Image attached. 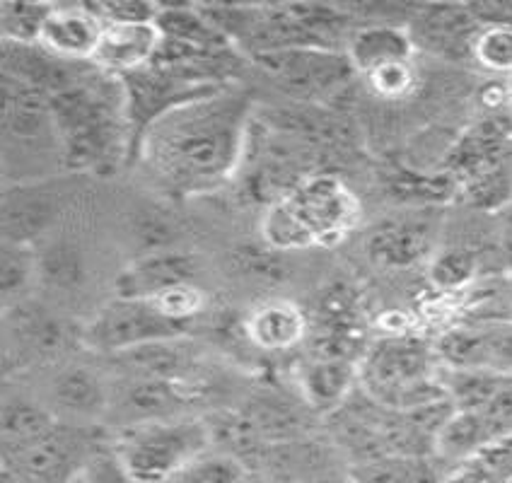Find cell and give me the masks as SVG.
<instances>
[{
	"mask_svg": "<svg viewBox=\"0 0 512 483\" xmlns=\"http://www.w3.org/2000/svg\"><path fill=\"white\" fill-rule=\"evenodd\" d=\"M37 276L39 254L34 252L32 244L3 240V252H0V290H3V300H13V305H17V298L25 293Z\"/></svg>",
	"mask_w": 512,
	"mask_h": 483,
	"instance_id": "4dcf8cb0",
	"label": "cell"
},
{
	"mask_svg": "<svg viewBox=\"0 0 512 483\" xmlns=\"http://www.w3.org/2000/svg\"><path fill=\"white\" fill-rule=\"evenodd\" d=\"M261 235H264L266 247H271L273 252H302V249L314 247L298 215L285 199L266 206L264 218H261Z\"/></svg>",
	"mask_w": 512,
	"mask_h": 483,
	"instance_id": "f1b7e54d",
	"label": "cell"
},
{
	"mask_svg": "<svg viewBox=\"0 0 512 483\" xmlns=\"http://www.w3.org/2000/svg\"><path fill=\"white\" fill-rule=\"evenodd\" d=\"M51 116L63 167L112 174L131 160V128L121 80L95 66L83 83L51 97Z\"/></svg>",
	"mask_w": 512,
	"mask_h": 483,
	"instance_id": "7a4b0ae2",
	"label": "cell"
},
{
	"mask_svg": "<svg viewBox=\"0 0 512 483\" xmlns=\"http://www.w3.org/2000/svg\"><path fill=\"white\" fill-rule=\"evenodd\" d=\"M85 483H136L114 445L97 442L80 467Z\"/></svg>",
	"mask_w": 512,
	"mask_h": 483,
	"instance_id": "e575fe53",
	"label": "cell"
},
{
	"mask_svg": "<svg viewBox=\"0 0 512 483\" xmlns=\"http://www.w3.org/2000/svg\"><path fill=\"white\" fill-rule=\"evenodd\" d=\"M360 389L394 411H413L447 399L435 346L406 334L384 336L368 346L360 358Z\"/></svg>",
	"mask_w": 512,
	"mask_h": 483,
	"instance_id": "3957f363",
	"label": "cell"
},
{
	"mask_svg": "<svg viewBox=\"0 0 512 483\" xmlns=\"http://www.w3.org/2000/svg\"><path fill=\"white\" fill-rule=\"evenodd\" d=\"M283 199L298 215L314 247L341 242L360 220L358 196L334 172L307 174Z\"/></svg>",
	"mask_w": 512,
	"mask_h": 483,
	"instance_id": "52a82bcc",
	"label": "cell"
},
{
	"mask_svg": "<svg viewBox=\"0 0 512 483\" xmlns=\"http://www.w3.org/2000/svg\"><path fill=\"white\" fill-rule=\"evenodd\" d=\"M433 228L421 218H392L368 237V254L384 269H409L430 252Z\"/></svg>",
	"mask_w": 512,
	"mask_h": 483,
	"instance_id": "2e32d148",
	"label": "cell"
},
{
	"mask_svg": "<svg viewBox=\"0 0 512 483\" xmlns=\"http://www.w3.org/2000/svg\"><path fill=\"white\" fill-rule=\"evenodd\" d=\"M155 25L162 39L196 49H228L232 46L203 15L201 5H160Z\"/></svg>",
	"mask_w": 512,
	"mask_h": 483,
	"instance_id": "cb8c5ba5",
	"label": "cell"
},
{
	"mask_svg": "<svg viewBox=\"0 0 512 483\" xmlns=\"http://www.w3.org/2000/svg\"><path fill=\"white\" fill-rule=\"evenodd\" d=\"M66 483H85V479H83V474H80V471H78V474L71 476V479H68Z\"/></svg>",
	"mask_w": 512,
	"mask_h": 483,
	"instance_id": "60d3db41",
	"label": "cell"
},
{
	"mask_svg": "<svg viewBox=\"0 0 512 483\" xmlns=\"http://www.w3.org/2000/svg\"><path fill=\"white\" fill-rule=\"evenodd\" d=\"M131 380H184L191 356L182 348V339L157 341L148 346L114 356Z\"/></svg>",
	"mask_w": 512,
	"mask_h": 483,
	"instance_id": "7402d4cb",
	"label": "cell"
},
{
	"mask_svg": "<svg viewBox=\"0 0 512 483\" xmlns=\"http://www.w3.org/2000/svg\"><path fill=\"white\" fill-rule=\"evenodd\" d=\"M416 51L450 63H471V44L481 22L471 5H416L409 17Z\"/></svg>",
	"mask_w": 512,
	"mask_h": 483,
	"instance_id": "ba28073f",
	"label": "cell"
},
{
	"mask_svg": "<svg viewBox=\"0 0 512 483\" xmlns=\"http://www.w3.org/2000/svg\"><path fill=\"white\" fill-rule=\"evenodd\" d=\"M3 136L5 143L20 145H32L44 136L56 138L51 97L39 87L3 75Z\"/></svg>",
	"mask_w": 512,
	"mask_h": 483,
	"instance_id": "4fadbf2b",
	"label": "cell"
},
{
	"mask_svg": "<svg viewBox=\"0 0 512 483\" xmlns=\"http://www.w3.org/2000/svg\"><path fill=\"white\" fill-rule=\"evenodd\" d=\"M162 34L155 22L141 25H104L100 46H97L95 63L102 73L114 78L145 71L153 66L157 51H160Z\"/></svg>",
	"mask_w": 512,
	"mask_h": 483,
	"instance_id": "7c38bea8",
	"label": "cell"
},
{
	"mask_svg": "<svg viewBox=\"0 0 512 483\" xmlns=\"http://www.w3.org/2000/svg\"><path fill=\"white\" fill-rule=\"evenodd\" d=\"M56 218V196L34 184H20L3 199V240L32 244Z\"/></svg>",
	"mask_w": 512,
	"mask_h": 483,
	"instance_id": "d6986e66",
	"label": "cell"
},
{
	"mask_svg": "<svg viewBox=\"0 0 512 483\" xmlns=\"http://www.w3.org/2000/svg\"><path fill=\"white\" fill-rule=\"evenodd\" d=\"M157 307L167 314V317L174 319L179 324H189L196 319V314L203 312L206 307V295L196 288V283L182 285V288H174L170 293L155 298Z\"/></svg>",
	"mask_w": 512,
	"mask_h": 483,
	"instance_id": "8d00e7d4",
	"label": "cell"
},
{
	"mask_svg": "<svg viewBox=\"0 0 512 483\" xmlns=\"http://www.w3.org/2000/svg\"><path fill=\"white\" fill-rule=\"evenodd\" d=\"M39 276L58 290H73L85 281V261L78 247L56 242L39 254Z\"/></svg>",
	"mask_w": 512,
	"mask_h": 483,
	"instance_id": "1f68e13d",
	"label": "cell"
},
{
	"mask_svg": "<svg viewBox=\"0 0 512 483\" xmlns=\"http://www.w3.org/2000/svg\"><path fill=\"white\" fill-rule=\"evenodd\" d=\"M104 25L90 3H54L42 34V49L68 63H92Z\"/></svg>",
	"mask_w": 512,
	"mask_h": 483,
	"instance_id": "8fae6325",
	"label": "cell"
},
{
	"mask_svg": "<svg viewBox=\"0 0 512 483\" xmlns=\"http://www.w3.org/2000/svg\"><path fill=\"white\" fill-rule=\"evenodd\" d=\"M430 283L442 293H457L469 288L479 276V254L469 247L440 249L430 261Z\"/></svg>",
	"mask_w": 512,
	"mask_h": 483,
	"instance_id": "f546056e",
	"label": "cell"
},
{
	"mask_svg": "<svg viewBox=\"0 0 512 483\" xmlns=\"http://www.w3.org/2000/svg\"><path fill=\"white\" fill-rule=\"evenodd\" d=\"M445 368H484L512 375V322H464L435 343Z\"/></svg>",
	"mask_w": 512,
	"mask_h": 483,
	"instance_id": "9c48e42d",
	"label": "cell"
},
{
	"mask_svg": "<svg viewBox=\"0 0 512 483\" xmlns=\"http://www.w3.org/2000/svg\"><path fill=\"white\" fill-rule=\"evenodd\" d=\"M249 61L293 104H324L356 78L346 51L334 49L298 46L256 54Z\"/></svg>",
	"mask_w": 512,
	"mask_h": 483,
	"instance_id": "5b68a950",
	"label": "cell"
},
{
	"mask_svg": "<svg viewBox=\"0 0 512 483\" xmlns=\"http://www.w3.org/2000/svg\"><path fill=\"white\" fill-rule=\"evenodd\" d=\"M211 426L201 418H167L128 426L114 442L136 483H167L211 452Z\"/></svg>",
	"mask_w": 512,
	"mask_h": 483,
	"instance_id": "277c9868",
	"label": "cell"
},
{
	"mask_svg": "<svg viewBox=\"0 0 512 483\" xmlns=\"http://www.w3.org/2000/svg\"><path fill=\"white\" fill-rule=\"evenodd\" d=\"M418 78H421V75H418L416 61H401L392 63V66L377 68V71L365 75L363 80L372 97L394 104L416 95Z\"/></svg>",
	"mask_w": 512,
	"mask_h": 483,
	"instance_id": "d6a6232c",
	"label": "cell"
},
{
	"mask_svg": "<svg viewBox=\"0 0 512 483\" xmlns=\"http://www.w3.org/2000/svg\"><path fill=\"white\" fill-rule=\"evenodd\" d=\"M51 401L58 411L73 418H97L102 411H107L109 404L100 375L83 365L58 372L51 382Z\"/></svg>",
	"mask_w": 512,
	"mask_h": 483,
	"instance_id": "44dd1931",
	"label": "cell"
},
{
	"mask_svg": "<svg viewBox=\"0 0 512 483\" xmlns=\"http://www.w3.org/2000/svg\"><path fill=\"white\" fill-rule=\"evenodd\" d=\"M102 25H141V22H155V3H141V0H109V3H90Z\"/></svg>",
	"mask_w": 512,
	"mask_h": 483,
	"instance_id": "d590c367",
	"label": "cell"
},
{
	"mask_svg": "<svg viewBox=\"0 0 512 483\" xmlns=\"http://www.w3.org/2000/svg\"><path fill=\"white\" fill-rule=\"evenodd\" d=\"M440 483H512V435L447 467Z\"/></svg>",
	"mask_w": 512,
	"mask_h": 483,
	"instance_id": "d4e9b609",
	"label": "cell"
},
{
	"mask_svg": "<svg viewBox=\"0 0 512 483\" xmlns=\"http://www.w3.org/2000/svg\"><path fill=\"white\" fill-rule=\"evenodd\" d=\"M54 3L0 5V39L13 46H39Z\"/></svg>",
	"mask_w": 512,
	"mask_h": 483,
	"instance_id": "83f0119b",
	"label": "cell"
},
{
	"mask_svg": "<svg viewBox=\"0 0 512 483\" xmlns=\"http://www.w3.org/2000/svg\"><path fill=\"white\" fill-rule=\"evenodd\" d=\"M435 457L389 455L353 467V481L358 483H440L442 469L435 467Z\"/></svg>",
	"mask_w": 512,
	"mask_h": 483,
	"instance_id": "484cf974",
	"label": "cell"
},
{
	"mask_svg": "<svg viewBox=\"0 0 512 483\" xmlns=\"http://www.w3.org/2000/svg\"><path fill=\"white\" fill-rule=\"evenodd\" d=\"M508 114H510V119H512V92H510V107H508Z\"/></svg>",
	"mask_w": 512,
	"mask_h": 483,
	"instance_id": "b9f144b4",
	"label": "cell"
},
{
	"mask_svg": "<svg viewBox=\"0 0 512 483\" xmlns=\"http://www.w3.org/2000/svg\"><path fill=\"white\" fill-rule=\"evenodd\" d=\"M310 324L305 312L290 300H266L256 305L244 319V334L256 348L269 353H285L305 341Z\"/></svg>",
	"mask_w": 512,
	"mask_h": 483,
	"instance_id": "e0dca14e",
	"label": "cell"
},
{
	"mask_svg": "<svg viewBox=\"0 0 512 483\" xmlns=\"http://www.w3.org/2000/svg\"><path fill=\"white\" fill-rule=\"evenodd\" d=\"M191 401L194 392L186 389L184 380H131L119 399V411L131 426H138L179 418Z\"/></svg>",
	"mask_w": 512,
	"mask_h": 483,
	"instance_id": "ac0fdd59",
	"label": "cell"
},
{
	"mask_svg": "<svg viewBox=\"0 0 512 483\" xmlns=\"http://www.w3.org/2000/svg\"><path fill=\"white\" fill-rule=\"evenodd\" d=\"M254 107V92L240 85L179 104L143 133L133 160L172 196L211 194L242 167Z\"/></svg>",
	"mask_w": 512,
	"mask_h": 483,
	"instance_id": "6da1fadb",
	"label": "cell"
},
{
	"mask_svg": "<svg viewBox=\"0 0 512 483\" xmlns=\"http://www.w3.org/2000/svg\"><path fill=\"white\" fill-rule=\"evenodd\" d=\"M8 334L13 336L17 351L34 358L54 356L66 343V327L56 314L46 312L39 305H22V302L8 310Z\"/></svg>",
	"mask_w": 512,
	"mask_h": 483,
	"instance_id": "ffe728a7",
	"label": "cell"
},
{
	"mask_svg": "<svg viewBox=\"0 0 512 483\" xmlns=\"http://www.w3.org/2000/svg\"><path fill=\"white\" fill-rule=\"evenodd\" d=\"M237 269L249 273L254 278H276L281 276V264H278V252H273L271 247H247L240 249L235 254Z\"/></svg>",
	"mask_w": 512,
	"mask_h": 483,
	"instance_id": "74e56055",
	"label": "cell"
},
{
	"mask_svg": "<svg viewBox=\"0 0 512 483\" xmlns=\"http://www.w3.org/2000/svg\"><path fill=\"white\" fill-rule=\"evenodd\" d=\"M351 483H358V481H351Z\"/></svg>",
	"mask_w": 512,
	"mask_h": 483,
	"instance_id": "7bdbcfd3",
	"label": "cell"
},
{
	"mask_svg": "<svg viewBox=\"0 0 512 483\" xmlns=\"http://www.w3.org/2000/svg\"><path fill=\"white\" fill-rule=\"evenodd\" d=\"M498 247H500V254H503L505 264H508V271H512V206L505 211L503 225H500Z\"/></svg>",
	"mask_w": 512,
	"mask_h": 483,
	"instance_id": "f35d334b",
	"label": "cell"
},
{
	"mask_svg": "<svg viewBox=\"0 0 512 483\" xmlns=\"http://www.w3.org/2000/svg\"><path fill=\"white\" fill-rule=\"evenodd\" d=\"M58 426L56 413L29 397H8L3 401V455H17L39 442Z\"/></svg>",
	"mask_w": 512,
	"mask_h": 483,
	"instance_id": "603a6c76",
	"label": "cell"
},
{
	"mask_svg": "<svg viewBox=\"0 0 512 483\" xmlns=\"http://www.w3.org/2000/svg\"><path fill=\"white\" fill-rule=\"evenodd\" d=\"M244 476H247V469L240 459L211 450L167 483H244Z\"/></svg>",
	"mask_w": 512,
	"mask_h": 483,
	"instance_id": "836d02e7",
	"label": "cell"
},
{
	"mask_svg": "<svg viewBox=\"0 0 512 483\" xmlns=\"http://www.w3.org/2000/svg\"><path fill=\"white\" fill-rule=\"evenodd\" d=\"M0 483H25V479L20 476V471H17L13 464L5 462L3 459V471H0Z\"/></svg>",
	"mask_w": 512,
	"mask_h": 483,
	"instance_id": "ab89813d",
	"label": "cell"
},
{
	"mask_svg": "<svg viewBox=\"0 0 512 483\" xmlns=\"http://www.w3.org/2000/svg\"><path fill=\"white\" fill-rule=\"evenodd\" d=\"M471 63L488 78H512V22L484 25L471 44Z\"/></svg>",
	"mask_w": 512,
	"mask_h": 483,
	"instance_id": "4316f807",
	"label": "cell"
},
{
	"mask_svg": "<svg viewBox=\"0 0 512 483\" xmlns=\"http://www.w3.org/2000/svg\"><path fill=\"white\" fill-rule=\"evenodd\" d=\"M360 387V363L341 358H314L300 372V392L307 409L331 416Z\"/></svg>",
	"mask_w": 512,
	"mask_h": 483,
	"instance_id": "5bb4252c",
	"label": "cell"
},
{
	"mask_svg": "<svg viewBox=\"0 0 512 483\" xmlns=\"http://www.w3.org/2000/svg\"><path fill=\"white\" fill-rule=\"evenodd\" d=\"M413 44L406 25H360L346 44V56L360 78L392 63L416 61Z\"/></svg>",
	"mask_w": 512,
	"mask_h": 483,
	"instance_id": "9a60e30c",
	"label": "cell"
},
{
	"mask_svg": "<svg viewBox=\"0 0 512 483\" xmlns=\"http://www.w3.org/2000/svg\"><path fill=\"white\" fill-rule=\"evenodd\" d=\"M186 331L189 324L174 322L155 300L114 298L85 324L80 341L92 353L114 358L148 343L184 339Z\"/></svg>",
	"mask_w": 512,
	"mask_h": 483,
	"instance_id": "8992f818",
	"label": "cell"
},
{
	"mask_svg": "<svg viewBox=\"0 0 512 483\" xmlns=\"http://www.w3.org/2000/svg\"><path fill=\"white\" fill-rule=\"evenodd\" d=\"M199 276V259L184 249H153L133 259L114 278L116 298L155 300L174 288L191 285Z\"/></svg>",
	"mask_w": 512,
	"mask_h": 483,
	"instance_id": "30bf717a",
	"label": "cell"
}]
</instances>
